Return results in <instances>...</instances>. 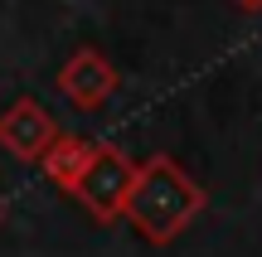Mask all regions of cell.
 <instances>
[{"mask_svg": "<svg viewBox=\"0 0 262 257\" xmlns=\"http://www.w3.org/2000/svg\"><path fill=\"white\" fill-rule=\"evenodd\" d=\"M136 175H141V165L131 160L122 146L97 141V155H93V165H88L83 184L73 190V199L83 204L97 223H117V219L126 214L131 190H136Z\"/></svg>", "mask_w": 262, "mask_h": 257, "instance_id": "2", "label": "cell"}, {"mask_svg": "<svg viewBox=\"0 0 262 257\" xmlns=\"http://www.w3.org/2000/svg\"><path fill=\"white\" fill-rule=\"evenodd\" d=\"M117 83H122V78H117L112 58H107L102 49H93V44L73 49V54L63 58V68H58V92H63L78 112H97V107L117 92Z\"/></svg>", "mask_w": 262, "mask_h": 257, "instance_id": "3", "label": "cell"}, {"mask_svg": "<svg viewBox=\"0 0 262 257\" xmlns=\"http://www.w3.org/2000/svg\"><path fill=\"white\" fill-rule=\"evenodd\" d=\"M93 155H97V141H88V136H68V131H63L54 146H49V155H44L39 165H44V180L54 184V190L73 194L78 184H83Z\"/></svg>", "mask_w": 262, "mask_h": 257, "instance_id": "5", "label": "cell"}, {"mask_svg": "<svg viewBox=\"0 0 262 257\" xmlns=\"http://www.w3.org/2000/svg\"><path fill=\"white\" fill-rule=\"evenodd\" d=\"M58 122L44 112V107L34 102V97H19V102H10L5 112H0V151H10L15 160H44L49 146L58 141Z\"/></svg>", "mask_w": 262, "mask_h": 257, "instance_id": "4", "label": "cell"}, {"mask_svg": "<svg viewBox=\"0 0 262 257\" xmlns=\"http://www.w3.org/2000/svg\"><path fill=\"white\" fill-rule=\"evenodd\" d=\"M0 219H5V209H0Z\"/></svg>", "mask_w": 262, "mask_h": 257, "instance_id": "7", "label": "cell"}, {"mask_svg": "<svg viewBox=\"0 0 262 257\" xmlns=\"http://www.w3.org/2000/svg\"><path fill=\"white\" fill-rule=\"evenodd\" d=\"M199 214H204V190L194 184V175H185L180 160H170V155H150V160L141 165V175H136V190H131L122 219L146 243L165 248V243H175Z\"/></svg>", "mask_w": 262, "mask_h": 257, "instance_id": "1", "label": "cell"}, {"mask_svg": "<svg viewBox=\"0 0 262 257\" xmlns=\"http://www.w3.org/2000/svg\"><path fill=\"white\" fill-rule=\"evenodd\" d=\"M238 10H248V15H262V0H233Z\"/></svg>", "mask_w": 262, "mask_h": 257, "instance_id": "6", "label": "cell"}]
</instances>
